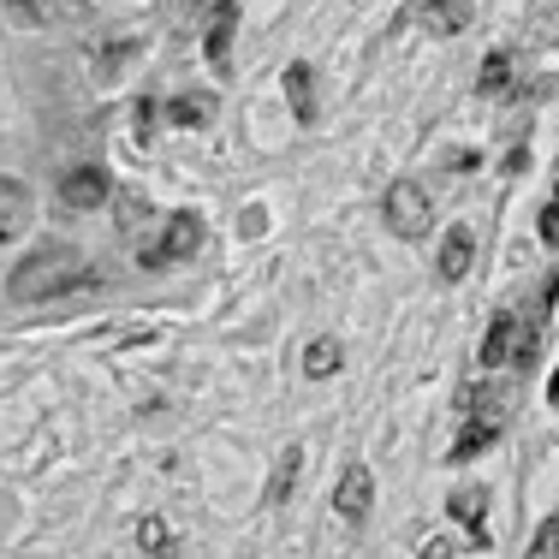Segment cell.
<instances>
[{
    "mask_svg": "<svg viewBox=\"0 0 559 559\" xmlns=\"http://www.w3.org/2000/svg\"><path fill=\"white\" fill-rule=\"evenodd\" d=\"M78 286H102V274L84 269V257H78L72 245L31 250V257L12 269V280H7V292L19 304H43V298H60V292H78Z\"/></svg>",
    "mask_w": 559,
    "mask_h": 559,
    "instance_id": "cell-1",
    "label": "cell"
},
{
    "mask_svg": "<svg viewBox=\"0 0 559 559\" xmlns=\"http://www.w3.org/2000/svg\"><path fill=\"white\" fill-rule=\"evenodd\" d=\"M381 215L399 238H429V221H435V197L423 179H393L388 197H381Z\"/></svg>",
    "mask_w": 559,
    "mask_h": 559,
    "instance_id": "cell-2",
    "label": "cell"
},
{
    "mask_svg": "<svg viewBox=\"0 0 559 559\" xmlns=\"http://www.w3.org/2000/svg\"><path fill=\"white\" fill-rule=\"evenodd\" d=\"M197 245H203V221L191 215V209H179V215H167L162 238H155L150 250H138L143 269H173V262H191Z\"/></svg>",
    "mask_w": 559,
    "mask_h": 559,
    "instance_id": "cell-3",
    "label": "cell"
},
{
    "mask_svg": "<svg viewBox=\"0 0 559 559\" xmlns=\"http://www.w3.org/2000/svg\"><path fill=\"white\" fill-rule=\"evenodd\" d=\"M60 203L72 209V215H90V209L114 203V179H108L96 162H84V167H72V173L60 179Z\"/></svg>",
    "mask_w": 559,
    "mask_h": 559,
    "instance_id": "cell-4",
    "label": "cell"
},
{
    "mask_svg": "<svg viewBox=\"0 0 559 559\" xmlns=\"http://www.w3.org/2000/svg\"><path fill=\"white\" fill-rule=\"evenodd\" d=\"M369 506H376V476H369V464H345L340 483H334V512L345 524H364Z\"/></svg>",
    "mask_w": 559,
    "mask_h": 559,
    "instance_id": "cell-5",
    "label": "cell"
},
{
    "mask_svg": "<svg viewBox=\"0 0 559 559\" xmlns=\"http://www.w3.org/2000/svg\"><path fill=\"white\" fill-rule=\"evenodd\" d=\"M31 215H36V197L24 179H0V245L31 233Z\"/></svg>",
    "mask_w": 559,
    "mask_h": 559,
    "instance_id": "cell-6",
    "label": "cell"
},
{
    "mask_svg": "<svg viewBox=\"0 0 559 559\" xmlns=\"http://www.w3.org/2000/svg\"><path fill=\"white\" fill-rule=\"evenodd\" d=\"M7 12L19 24H31V31H48V24H60V19H78L84 0H7Z\"/></svg>",
    "mask_w": 559,
    "mask_h": 559,
    "instance_id": "cell-7",
    "label": "cell"
},
{
    "mask_svg": "<svg viewBox=\"0 0 559 559\" xmlns=\"http://www.w3.org/2000/svg\"><path fill=\"white\" fill-rule=\"evenodd\" d=\"M518 334H524V322H518L512 310H500L495 322H488V340H483V369H500V364H512V352H518Z\"/></svg>",
    "mask_w": 559,
    "mask_h": 559,
    "instance_id": "cell-8",
    "label": "cell"
},
{
    "mask_svg": "<svg viewBox=\"0 0 559 559\" xmlns=\"http://www.w3.org/2000/svg\"><path fill=\"white\" fill-rule=\"evenodd\" d=\"M471 257H476V238H471V226H447V238H441V257H435V269H441V280H464V274H471Z\"/></svg>",
    "mask_w": 559,
    "mask_h": 559,
    "instance_id": "cell-9",
    "label": "cell"
},
{
    "mask_svg": "<svg viewBox=\"0 0 559 559\" xmlns=\"http://www.w3.org/2000/svg\"><path fill=\"white\" fill-rule=\"evenodd\" d=\"M417 24L429 36H459L464 24H471V7H459V0H423L417 7Z\"/></svg>",
    "mask_w": 559,
    "mask_h": 559,
    "instance_id": "cell-10",
    "label": "cell"
},
{
    "mask_svg": "<svg viewBox=\"0 0 559 559\" xmlns=\"http://www.w3.org/2000/svg\"><path fill=\"white\" fill-rule=\"evenodd\" d=\"M495 441H500V423H495V417H476L471 429H464L459 441H452V452H447V459H452V464H471L476 452H488Z\"/></svg>",
    "mask_w": 559,
    "mask_h": 559,
    "instance_id": "cell-11",
    "label": "cell"
},
{
    "mask_svg": "<svg viewBox=\"0 0 559 559\" xmlns=\"http://www.w3.org/2000/svg\"><path fill=\"white\" fill-rule=\"evenodd\" d=\"M447 512L459 518L476 542H483V518H488V495H483V488H459V495H447Z\"/></svg>",
    "mask_w": 559,
    "mask_h": 559,
    "instance_id": "cell-12",
    "label": "cell"
},
{
    "mask_svg": "<svg viewBox=\"0 0 559 559\" xmlns=\"http://www.w3.org/2000/svg\"><path fill=\"white\" fill-rule=\"evenodd\" d=\"M167 119H173V126H185V131L209 126V119H215V96H203V90H197V96H173Z\"/></svg>",
    "mask_w": 559,
    "mask_h": 559,
    "instance_id": "cell-13",
    "label": "cell"
},
{
    "mask_svg": "<svg viewBox=\"0 0 559 559\" xmlns=\"http://www.w3.org/2000/svg\"><path fill=\"white\" fill-rule=\"evenodd\" d=\"M131 55H138V43H131V36L102 43V60H90V78H96V84H108V78H119V72L131 66Z\"/></svg>",
    "mask_w": 559,
    "mask_h": 559,
    "instance_id": "cell-14",
    "label": "cell"
},
{
    "mask_svg": "<svg viewBox=\"0 0 559 559\" xmlns=\"http://www.w3.org/2000/svg\"><path fill=\"white\" fill-rule=\"evenodd\" d=\"M286 102H292V114H298L304 126H310V119H316V96H310V66H304V60H292V66H286Z\"/></svg>",
    "mask_w": 559,
    "mask_h": 559,
    "instance_id": "cell-15",
    "label": "cell"
},
{
    "mask_svg": "<svg viewBox=\"0 0 559 559\" xmlns=\"http://www.w3.org/2000/svg\"><path fill=\"white\" fill-rule=\"evenodd\" d=\"M340 364H345L340 340H310V345H304V376H310V381H328Z\"/></svg>",
    "mask_w": 559,
    "mask_h": 559,
    "instance_id": "cell-16",
    "label": "cell"
},
{
    "mask_svg": "<svg viewBox=\"0 0 559 559\" xmlns=\"http://www.w3.org/2000/svg\"><path fill=\"white\" fill-rule=\"evenodd\" d=\"M506 84H512V60H506V55H488V60H483V78H476V90H483V96H500Z\"/></svg>",
    "mask_w": 559,
    "mask_h": 559,
    "instance_id": "cell-17",
    "label": "cell"
},
{
    "mask_svg": "<svg viewBox=\"0 0 559 559\" xmlns=\"http://www.w3.org/2000/svg\"><path fill=\"white\" fill-rule=\"evenodd\" d=\"M138 548H143V554H167V548H173L167 518H143V524H138Z\"/></svg>",
    "mask_w": 559,
    "mask_h": 559,
    "instance_id": "cell-18",
    "label": "cell"
},
{
    "mask_svg": "<svg viewBox=\"0 0 559 559\" xmlns=\"http://www.w3.org/2000/svg\"><path fill=\"white\" fill-rule=\"evenodd\" d=\"M298 459H304V452L292 447L286 459L274 464V483H269V500H286V495H292V476H298Z\"/></svg>",
    "mask_w": 559,
    "mask_h": 559,
    "instance_id": "cell-19",
    "label": "cell"
},
{
    "mask_svg": "<svg viewBox=\"0 0 559 559\" xmlns=\"http://www.w3.org/2000/svg\"><path fill=\"white\" fill-rule=\"evenodd\" d=\"M226 43H233V7H221L215 31H209V60L215 66H226Z\"/></svg>",
    "mask_w": 559,
    "mask_h": 559,
    "instance_id": "cell-20",
    "label": "cell"
},
{
    "mask_svg": "<svg viewBox=\"0 0 559 559\" xmlns=\"http://www.w3.org/2000/svg\"><path fill=\"white\" fill-rule=\"evenodd\" d=\"M530 554H536V559H559V518H548V524L536 530V542H530Z\"/></svg>",
    "mask_w": 559,
    "mask_h": 559,
    "instance_id": "cell-21",
    "label": "cell"
},
{
    "mask_svg": "<svg viewBox=\"0 0 559 559\" xmlns=\"http://www.w3.org/2000/svg\"><path fill=\"white\" fill-rule=\"evenodd\" d=\"M138 221H150V203H143V197H126V203H119V226L138 233Z\"/></svg>",
    "mask_w": 559,
    "mask_h": 559,
    "instance_id": "cell-22",
    "label": "cell"
},
{
    "mask_svg": "<svg viewBox=\"0 0 559 559\" xmlns=\"http://www.w3.org/2000/svg\"><path fill=\"white\" fill-rule=\"evenodd\" d=\"M542 238H548V245H559V203L542 209Z\"/></svg>",
    "mask_w": 559,
    "mask_h": 559,
    "instance_id": "cell-23",
    "label": "cell"
},
{
    "mask_svg": "<svg viewBox=\"0 0 559 559\" xmlns=\"http://www.w3.org/2000/svg\"><path fill=\"white\" fill-rule=\"evenodd\" d=\"M150 126H155V102H138V143H150Z\"/></svg>",
    "mask_w": 559,
    "mask_h": 559,
    "instance_id": "cell-24",
    "label": "cell"
},
{
    "mask_svg": "<svg viewBox=\"0 0 559 559\" xmlns=\"http://www.w3.org/2000/svg\"><path fill=\"white\" fill-rule=\"evenodd\" d=\"M548 405H559V369H554V381H548Z\"/></svg>",
    "mask_w": 559,
    "mask_h": 559,
    "instance_id": "cell-25",
    "label": "cell"
},
{
    "mask_svg": "<svg viewBox=\"0 0 559 559\" xmlns=\"http://www.w3.org/2000/svg\"><path fill=\"white\" fill-rule=\"evenodd\" d=\"M554 203H559V179H554Z\"/></svg>",
    "mask_w": 559,
    "mask_h": 559,
    "instance_id": "cell-26",
    "label": "cell"
}]
</instances>
